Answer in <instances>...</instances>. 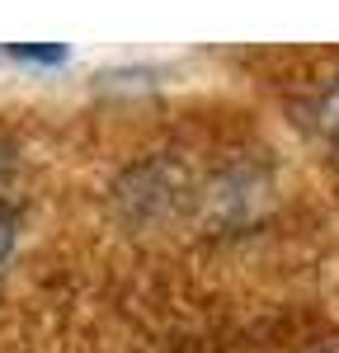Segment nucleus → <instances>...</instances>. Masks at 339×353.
<instances>
[{
  "instance_id": "nucleus-2",
  "label": "nucleus",
  "mask_w": 339,
  "mask_h": 353,
  "mask_svg": "<svg viewBox=\"0 0 339 353\" xmlns=\"http://www.w3.org/2000/svg\"><path fill=\"white\" fill-rule=\"evenodd\" d=\"M320 128L330 137V146L339 151V81L330 85V94H325V104H320Z\"/></svg>"
},
{
  "instance_id": "nucleus-3",
  "label": "nucleus",
  "mask_w": 339,
  "mask_h": 353,
  "mask_svg": "<svg viewBox=\"0 0 339 353\" xmlns=\"http://www.w3.org/2000/svg\"><path fill=\"white\" fill-rule=\"evenodd\" d=\"M10 254H14V221L0 217V273H5V264H10Z\"/></svg>"
},
{
  "instance_id": "nucleus-1",
  "label": "nucleus",
  "mask_w": 339,
  "mask_h": 353,
  "mask_svg": "<svg viewBox=\"0 0 339 353\" xmlns=\"http://www.w3.org/2000/svg\"><path fill=\"white\" fill-rule=\"evenodd\" d=\"M10 61H24V66H61L66 61V48H5Z\"/></svg>"
},
{
  "instance_id": "nucleus-4",
  "label": "nucleus",
  "mask_w": 339,
  "mask_h": 353,
  "mask_svg": "<svg viewBox=\"0 0 339 353\" xmlns=\"http://www.w3.org/2000/svg\"><path fill=\"white\" fill-rule=\"evenodd\" d=\"M0 170H5V141H0Z\"/></svg>"
}]
</instances>
